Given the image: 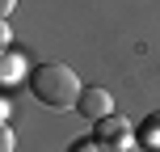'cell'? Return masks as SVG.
I'll return each instance as SVG.
<instances>
[{
	"label": "cell",
	"mask_w": 160,
	"mask_h": 152,
	"mask_svg": "<svg viewBox=\"0 0 160 152\" xmlns=\"http://www.w3.org/2000/svg\"><path fill=\"white\" fill-rule=\"evenodd\" d=\"M131 139V123L118 118V114H105L97 118V144H127Z\"/></svg>",
	"instance_id": "3957f363"
},
{
	"label": "cell",
	"mask_w": 160,
	"mask_h": 152,
	"mask_svg": "<svg viewBox=\"0 0 160 152\" xmlns=\"http://www.w3.org/2000/svg\"><path fill=\"white\" fill-rule=\"evenodd\" d=\"M17 72H21V55H17V51L13 55H0V80H13Z\"/></svg>",
	"instance_id": "5b68a950"
},
{
	"label": "cell",
	"mask_w": 160,
	"mask_h": 152,
	"mask_svg": "<svg viewBox=\"0 0 160 152\" xmlns=\"http://www.w3.org/2000/svg\"><path fill=\"white\" fill-rule=\"evenodd\" d=\"M13 8H17V0H0V17H8Z\"/></svg>",
	"instance_id": "ba28073f"
},
{
	"label": "cell",
	"mask_w": 160,
	"mask_h": 152,
	"mask_svg": "<svg viewBox=\"0 0 160 152\" xmlns=\"http://www.w3.org/2000/svg\"><path fill=\"white\" fill-rule=\"evenodd\" d=\"M8 42V25H4V17H0V47Z\"/></svg>",
	"instance_id": "9c48e42d"
},
{
	"label": "cell",
	"mask_w": 160,
	"mask_h": 152,
	"mask_svg": "<svg viewBox=\"0 0 160 152\" xmlns=\"http://www.w3.org/2000/svg\"><path fill=\"white\" fill-rule=\"evenodd\" d=\"M0 152H17V135L8 123H0Z\"/></svg>",
	"instance_id": "8992f818"
},
{
	"label": "cell",
	"mask_w": 160,
	"mask_h": 152,
	"mask_svg": "<svg viewBox=\"0 0 160 152\" xmlns=\"http://www.w3.org/2000/svg\"><path fill=\"white\" fill-rule=\"evenodd\" d=\"M80 89H84L80 76L68 64H59V59H47V64H38L30 72V93L42 106H51V110H72L80 102Z\"/></svg>",
	"instance_id": "6da1fadb"
},
{
	"label": "cell",
	"mask_w": 160,
	"mask_h": 152,
	"mask_svg": "<svg viewBox=\"0 0 160 152\" xmlns=\"http://www.w3.org/2000/svg\"><path fill=\"white\" fill-rule=\"evenodd\" d=\"M80 114H84V118H105V114H114V93H105L101 85H88V89H80Z\"/></svg>",
	"instance_id": "7a4b0ae2"
},
{
	"label": "cell",
	"mask_w": 160,
	"mask_h": 152,
	"mask_svg": "<svg viewBox=\"0 0 160 152\" xmlns=\"http://www.w3.org/2000/svg\"><path fill=\"white\" fill-rule=\"evenodd\" d=\"M139 135H143V144H148V148H156V144H160V114H148V123H143V131H139Z\"/></svg>",
	"instance_id": "277c9868"
},
{
	"label": "cell",
	"mask_w": 160,
	"mask_h": 152,
	"mask_svg": "<svg viewBox=\"0 0 160 152\" xmlns=\"http://www.w3.org/2000/svg\"><path fill=\"white\" fill-rule=\"evenodd\" d=\"M68 152H105V148L97 144V139H84V144H72V148H68Z\"/></svg>",
	"instance_id": "52a82bcc"
}]
</instances>
